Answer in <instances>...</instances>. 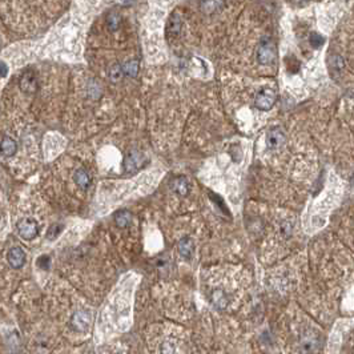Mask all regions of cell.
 I'll return each mask as SVG.
<instances>
[{"mask_svg": "<svg viewBox=\"0 0 354 354\" xmlns=\"http://www.w3.org/2000/svg\"><path fill=\"white\" fill-rule=\"evenodd\" d=\"M74 325L78 330H87L89 325V314L85 312H78L74 316Z\"/></svg>", "mask_w": 354, "mask_h": 354, "instance_id": "obj_9", "label": "cell"}, {"mask_svg": "<svg viewBox=\"0 0 354 354\" xmlns=\"http://www.w3.org/2000/svg\"><path fill=\"white\" fill-rule=\"evenodd\" d=\"M8 262L11 267L14 269H19L24 265L26 262V253L20 246H14L12 249H9L8 252Z\"/></svg>", "mask_w": 354, "mask_h": 354, "instance_id": "obj_6", "label": "cell"}, {"mask_svg": "<svg viewBox=\"0 0 354 354\" xmlns=\"http://www.w3.org/2000/svg\"><path fill=\"white\" fill-rule=\"evenodd\" d=\"M285 134L280 127H273L268 131L267 138H265V143H267L268 149L271 151H277L278 148H281L285 143Z\"/></svg>", "mask_w": 354, "mask_h": 354, "instance_id": "obj_4", "label": "cell"}, {"mask_svg": "<svg viewBox=\"0 0 354 354\" xmlns=\"http://www.w3.org/2000/svg\"><path fill=\"white\" fill-rule=\"evenodd\" d=\"M276 60V44L271 37L264 36L256 46V61L260 65H271Z\"/></svg>", "mask_w": 354, "mask_h": 354, "instance_id": "obj_1", "label": "cell"}, {"mask_svg": "<svg viewBox=\"0 0 354 354\" xmlns=\"http://www.w3.org/2000/svg\"><path fill=\"white\" fill-rule=\"evenodd\" d=\"M140 161H141V155L138 152L129 153L128 156H127V160H125V169L128 170V172L137 169V166L140 165Z\"/></svg>", "mask_w": 354, "mask_h": 354, "instance_id": "obj_10", "label": "cell"}, {"mask_svg": "<svg viewBox=\"0 0 354 354\" xmlns=\"http://www.w3.org/2000/svg\"><path fill=\"white\" fill-rule=\"evenodd\" d=\"M276 92L271 88H262L256 95L254 107L260 110H269L276 103Z\"/></svg>", "mask_w": 354, "mask_h": 354, "instance_id": "obj_2", "label": "cell"}, {"mask_svg": "<svg viewBox=\"0 0 354 354\" xmlns=\"http://www.w3.org/2000/svg\"><path fill=\"white\" fill-rule=\"evenodd\" d=\"M131 213L129 212H119L117 215H116L115 217V221H116V224H117V226H120V228H125V226H128L129 225V222H131Z\"/></svg>", "mask_w": 354, "mask_h": 354, "instance_id": "obj_13", "label": "cell"}, {"mask_svg": "<svg viewBox=\"0 0 354 354\" xmlns=\"http://www.w3.org/2000/svg\"><path fill=\"white\" fill-rule=\"evenodd\" d=\"M179 253L181 257L187 258V260L192 257V254H193V243H192V240L188 239V237L181 240L179 243Z\"/></svg>", "mask_w": 354, "mask_h": 354, "instance_id": "obj_8", "label": "cell"}, {"mask_svg": "<svg viewBox=\"0 0 354 354\" xmlns=\"http://www.w3.org/2000/svg\"><path fill=\"white\" fill-rule=\"evenodd\" d=\"M72 177H74L75 185L83 192H87L92 185V176H91V172L87 166L79 165L78 168H75Z\"/></svg>", "mask_w": 354, "mask_h": 354, "instance_id": "obj_3", "label": "cell"}, {"mask_svg": "<svg viewBox=\"0 0 354 354\" xmlns=\"http://www.w3.org/2000/svg\"><path fill=\"white\" fill-rule=\"evenodd\" d=\"M212 301H213V303H215L218 309H225L226 305H228V297H226V295L222 290L213 292Z\"/></svg>", "mask_w": 354, "mask_h": 354, "instance_id": "obj_11", "label": "cell"}, {"mask_svg": "<svg viewBox=\"0 0 354 354\" xmlns=\"http://www.w3.org/2000/svg\"><path fill=\"white\" fill-rule=\"evenodd\" d=\"M172 191L179 196H187L189 192V181L185 177H177L172 183Z\"/></svg>", "mask_w": 354, "mask_h": 354, "instance_id": "obj_7", "label": "cell"}, {"mask_svg": "<svg viewBox=\"0 0 354 354\" xmlns=\"http://www.w3.org/2000/svg\"><path fill=\"white\" fill-rule=\"evenodd\" d=\"M37 232H39V229H37L36 221L32 220V218H23L19 222L18 233L24 240L35 239L37 236Z\"/></svg>", "mask_w": 354, "mask_h": 354, "instance_id": "obj_5", "label": "cell"}, {"mask_svg": "<svg viewBox=\"0 0 354 354\" xmlns=\"http://www.w3.org/2000/svg\"><path fill=\"white\" fill-rule=\"evenodd\" d=\"M344 68V59L340 55H333L330 57V71L333 74H340Z\"/></svg>", "mask_w": 354, "mask_h": 354, "instance_id": "obj_12", "label": "cell"}]
</instances>
